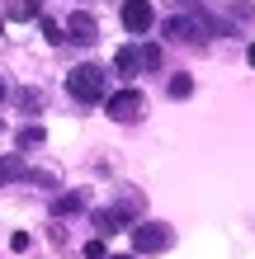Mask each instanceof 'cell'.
Wrapping results in <instances>:
<instances>
[{"instance_id": "obj_10", "label": "cell", "mask_w": 255, "mask_h": 259, "mask_svg": "<svg viewBox=\"0 0 255 259\" xmlns=\"http://www.w3.org/2000/svg\"><path fill=\"white\" fill-rule=\"evenodd\" d=\"M43 33H48V42H52V48H62V42L71 38V33H66V28L57 24V19H48V14H43Z\"/></svg>"}, {"instance_id": "obj_16", "label": "cell", "mask_w": 255, "mask_h": 259, "mask_svg": "<svg viewBox=\"0 0 255 259\" xmlns=\"http://www.w3.org/2000/svg\"><path fill=\"white\" fill-rule=\"evenodd\" d=\"M19 104H24V109H28V113H38V104H43V99L33 95V90H24V95H19Z\"/></svg>"}, {"instance_id": "obj_5", "label": "cell", "mask_w": 255, "mask_h": 259, "mask_svg": "<svg viewBox=\"0 0 255 259\" xmlns=\"http://www.w3.org/2000/svg\"><path fill=\"white\" fill-rule=\"evenodd\" d=\"M66 33H71V42H81V48H95V38H99V24H95V14L76 10V14L66 19Z\"/></svg>"}, {"instance_id": "obj_14", "label": "cell", "mask_w": 255, "mask_h": 259, "mask_svg": "<svg viewBox=\"0 0 255 259\" xmlns=\"http://www.w3.org/2000/svg\"><path fill=\"white\" fill-rule=\"evenodd\" d=\"M43 137H48V132H43V127H38V123H33V127H24V132H19V137H14V142H19V146H24V151H28V146H43Z\"/></svg>"}, {"instance_id": "obj_13", "label": "cell", "mask_w": 255, "mask_h": 259, "mask_svg": "<svg viewBox=\"0 0 255 259\" xmlns=\"http://www.w3.org/2000/svg\"><path fill=\"white\" fill-rule=\"evenodd\" d=\"M142 71H161V48L156 42H142Z\"/></svg>"}, {"instance_id": "obj_4", "label": "cell", "mask_w": 255, "mask_h": 259, "mask_svg": "<svg viewBox=\"0 0 255 259\" xmlns=\"http://www.w3.org/2000/svg\"><path fill=\"white\" fill-rule=\"evenodd\" d=\"M118 14H123V28H128V33H147V28L156 24V10L147 5V0H123V10H118Z\"/></svg>"}, {"instance_id": "obj_11", "label": "cell", "mask_w": 255, "mask_h": 259, "mask_svg": "<svg viewBox=\"0 0 255 259\" xmlns=\"http://www.w3.org/2000/svg\"><path fill=\"white\" fill-rule=\"evenodd\" d=\"M14 19H43V0H19L14 5Z\"/></svg>"}, {"instance_id": "obj_7", "label": "cell", "mask_w": 255, "mask_h": 259, "mask_svg": "<svg viewBox=\"0 0 255 259\" xmlns=\"http://www.w3.org/2000/svg\"><path fill=\"white\" fill-rule=\"evenodd\" d=\"M114 71L128 75V80H132V75H142V48H118L114 52Z\"/></svg>"}, {"instance_id": "obj_18", "label": "cell", "mask_w": 255, "mask_h": 259, "mask_svg": "<svg viewBox=\"0 0 255 259\" xmlns=\"http://www.w3.org/2000/svg\"><path fill=\"white\" fill-rule=\"evenodd\" d=\"M246 62H250V66H255V42H250V48H246Z\"/></svg>"}, {"instance_id": "obj_9", "label": "cell", "mask_w": 255, "mask_h": 259, "mask_svg": "<svg viewBox=\"0 0 255 259\" xmlns=\"http://www.w3.org/2000/svg\"><path fill=\"white\" fill-rule=\"evenodd\" d=\"M85 207V198L81 193H62V198H52V217H71V212H81Z\"/></svg>"}, {"instance_id": "obj_20", "label": "cell", "mask_w": 255, "mask_h": 259, "mask_svg": "<svg viewBox=\"0 0 255 259\" xmlns=\"http://www.w3.org/2000/svg\"><path fill=\"white\" fill-rule=\"evenodd\" d=\"M0 99H5V80H0Z\"/></svg>"}, {"instance_id": "obj_3", "label": "cell", "mask_w": 255, "mask_h": 259, "mask_svg": "<svg viewBox=\"0 0 255 259\" xmlns=\"http://www.w3.org/2000/svg\"><path fill=\"white\" fill-rule=\"evenodd\" d=\"M142 95H137V90H118V95H109V109H104V113H109L114 118V123H132V118H137L142 113Z\"/></svg>"}, {"instance_id": "obj_12", "label": "cell", "mask_w": 255, "mask_h": 259, "mask_svg": "<svg viewBox=\"0 0 255 259\" xmlns=\"http://www.w3.org/2000/svg\"><path fill=\"white\" fill-rule=\"evenodd\" d=\"M194 95V80L189 75H170V99H189Z\"/></svg>"}, {"instance_id": "obj_1", "label": "cell", "mask_w": 255, "mask_h": 259, "mask_svg": "<svg viewBox=\"0 0 255 259\" xmlns=\"http://www.w3.org/2000/svg\"><path fill=\"white\" fill-rule=\"evenodd\" d=\"M66 95L81 99V104H99L104 95H109V66L99 62H81L76 71L66 75Z\"/></svg>"}, {"instance_id": "obj_2", "label": "cell", "mask_w": 255, "mask_h": 259, "mask_svg": "<svg viewBox=\"0 0 255 259\" xmlns=\"http://www.w3.org/2000/svg\"><path fill=\"white\" fill-rule=\"evenodd\" d=\"M175 245V231L166 222H142V226H132V250L137 254H161V250H170Z\"/></svg>"}, {"instance_id": "obj_17", "label": "cell", "mask_w": 255, "mask_h": 259, "mask_svg": "<svg viewBox=\"0 0 255 259\" xmlns=\"http://www.w3.org/2000/svg\"><path fill=\"white\" fill-rule=\"evenodd\" d=\"M104 254H109V250H104V240H90V245H85V259H104Z\"/></svg>"}, {"instance_id": "obj_8", "label": "cell", "mask_w": 255, "mask_h": 259, "mask_svg": "<svg viewBox=\"0 0 255 259\" xmlns=\"http://www.w3.org/2000/svg\"><path fill=\"white\" fill-rule=\"evenodd\" d=\"M95 226H99V231H123L128 217H123L118 207H104V212H95Z\"/></svg>"}, {"instance_id": "obj_6", "label": "cell", "mask_w": 255, "mask_h": 259, "mask_svg": "<svg viewBox=\"0 0 255 259\" xmlns=\"http://www.w3.org/2000/svg\"><path fill=\"white\" fill-rule=\"evenodd\" d=\"M33 170H28L24 156H0V184H28Z\"/></svg>"}, {"instance_id": "obj_21", "label": "cell", "mask_w": 255, "mask_h": 259, "mask_svg": "<svg viewBox=\"0 0 255 259\" xmlns=\"http://www.w3.org/2000/svg\"><path fill=\"white\" fill-rule=\"evenodd\" d=\"M0 28H5V14H0Z\"/></svg>"}, {"instance_id": "obj_19", "label": "cell", "mask_w": 255, "mask_h": 259, "mask_svg": "<svg viewBox=\"0 0 255 259\" xmlns=\"http://www.w3.org/2000/svg\"><path fill=\"white\" fill-rule=\"evenodd\" d=\"M104 259H128V254H104Z\"/></svg>"}, {"instance_id": "obj_15", "label": "cell", "mask_w": 255, "mask_h": 259, "mask_svg": "<svg viewBox=\"0 0 255 259\" xmlns=\"http://www.w3.org/2000/svg\"><path fill=\"white\" fill-rule=\"evenodd\" d=\"M28 245H33V240H28V231H14V236H10V250H14V254H24Z\"/></svg>"}]
</instances>
